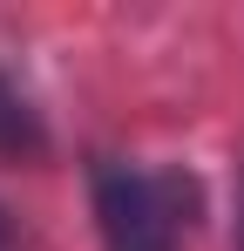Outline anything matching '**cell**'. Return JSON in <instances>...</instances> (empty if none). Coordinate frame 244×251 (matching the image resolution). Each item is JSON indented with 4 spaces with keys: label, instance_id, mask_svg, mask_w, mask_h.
I'll return each mask as SVG.
<instances>
[{
    "label": "cell",
    "instance_id": "6da1fadb",
    "mask_svg": "<svg viewBox=\"0 0 244 251\" xmlns=\"http://www.w3.org/2000/svg\"><path fill=\"white\" fill-rule=\"evenodd\" d=\"M88 190H95V224L109 251H183V224H190L183 176L149 170L136 156H102Z\"/></svg>",
    "mask_w": 244,
    "mask_h": 251
},
{
    "label": "cell",
    "instance_id": "7a4b0ae2",
    "mask_svg": "<svg viewBox=\"0 0 244 251\" xmlns=\"http://www.w3.org/2000/svg\"><path fill=\"white\" fill-rule=\"evenodd\" d=\"M0 156H14V163H41L48 156V123H41V109L27 102V88L7 68H0Z\"/></svg>",
    "mask_w": 244,
    "mask_h": 251
}]
</instances>
